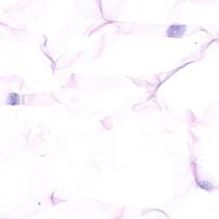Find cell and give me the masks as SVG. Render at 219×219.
Masks as SVG:
<instances>
[{
    "label": "cell",
    "instance_id": "2",
    "mask_svg": "<svg viewBox=\"0 0 219 219\" xmlns=\"http://www.w3.org/2000/svg\"><path fill=\"white\" fill-rule=\"evenodd\" d=\"M9 104H11V105H16V104H19V102H20V97H19L18 94H16V93H12V94H10V97H9Z\"/></svg>",
    "mask_w": 219,
    "mask_h": 219
},
{
    "label": "cell",
    "instance_id": "1",
    "mask_svg": "<svg viewBox=\"0 0 219 219\" xmlns=\"http://www.w3.org/2000/svg\"><path fill=\"white\" fill-rule=\"evenodd\" d=\"M187 30V27L185 25H180V24H173L171 26H169V28L167 29V34L168 38H182L185 34Z\"/></svg>",
    "mask_w": 219,
    "mask_h": 219
}]
</instances>
